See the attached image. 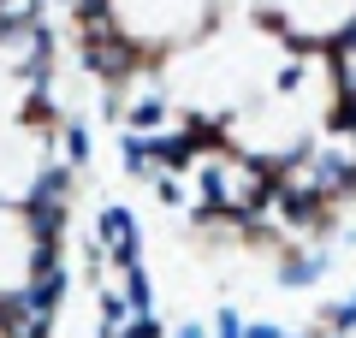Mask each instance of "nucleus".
Returning a JSON list of instances; mask_svg holds the SVG:
<instances>
[{
	"mask_svg": "<svg viewBox=\"0 0 356 338\" xmlns=\"http://www.w3.org/2000/svg\"><path fill=\"white\" fill-rule=\"evenodd\" d=\"M36 273V232L24 202H0V291H18Z\"/></svg>",
	"mask_w": 356,
	"mask_h": 338,
	"instance_id": "nucleus-1",
	"label": "nucleus"
},
{
	"mask_svg": "<svg viewBox=\"0 0 356 338\" xmlns=\"http://www.w3.org/2000/svg\"><path fill=\"white\" fill-rule=\"evenodd\" d=\"M89 238L102 243L107 267H119V273L143 261V220L125 208V202H113V196H107L102 208H95V232H89Z\"/></svg>",
	"mask_w": 356,
	"mask_h": 338,
	"instance_id": "nucleus-2",
	"label": "nucleus"
},
{
	"mask_svg": "<svg viewBox=\"0 0 356 338\" xmlns=\"http://www.w3.org/2000/svg\"><path fill=\"white\" fill-rule=\"evenodd\" d=\"M332 243H321V238H285V250H280V285L285 291H315L321 279L332 273Z\"/></svg>",
	"mask_w": 356,
	"mask_h": 338,
	"instance_id": "nucleus-3",
	"label": "nucleus"
},
{
	"mask_svg": "<svg viewBox=\"0 0 356 338\" xmlns=\"http://www.w3.org/2000/svg\"><path fill=\"white\" fill-rule=\"evenodd\" d=\"M321 60H327L332 95H339V101H350V107H356V18H350V24H344L339 36L327 42V54H321Z\"/></svg>",
	"mask_w": 356,
	"mask_h": 338,
	"instance_id": "nucleus-4",
	"label": "nucleus"
},
{
	"mask_svg": "<svg viewBox=\"0 0 356 338\" xmlns=\"http://www.w3.org/2000/svg\"><path fill=\"white\" fill-rule=\"evenodd\" d=\"M54 149H60V161L72 166L77 178H83L89 166H95V131H89L83 119H65V131H60V137H54Z\"/></svg>",
	"mask_w": 356,
	"mask_h": 338,
	"instance_id": "nucleus-5",
	"label": "nucleus"
},
{
	"mask_svg": "<svg viewBox=\"0 0 356 338\" xmlns=\"http://www.w3.org/2000/svg\"><path fill=\"white\" fill-rule=\"evenodd\" d=\"M119 172L131 178V184H149L161 166H154V149L149 137H137V131H119Z\"/></svg>",
	"mask_w": 356,
	"mask_h": 338,
	"instance_id": "nucleus-6",
	"label": "nucleus"
},
{
	"mask_svg": "<svg viewBox=\"0 0 356 338\" xmlns=\"http://www.w3.org/2000/svg\"><path fill=\"white\" fill-rule=\"evenodd\" d=\"M119 291H125V309H131V314H154V279H149V261L125 267V273H119Z\"/></svg>",
	"mask_w": 356,
	"mask_h": 338,
	"instance_id": "nucleus-7",
	"label": "nucleus"
},
{
	"mask_svg": "<svg viewBox=\"0 0 356 338\" xmlns=\"http://www.w3.org/2000/svg\"><path fill=\"white\" fill-rule=\"evenodd\" d=\"M327 332H339V338L356 332V291H350V297H339V303L327 309Z\"/></svg>",
	"mask_w": 356,
	"mask_h": 338,
	"instance_id": "nucleus-8",
	"label": "nucleus"
},
{
	"mask_svg": "<svg viewBox=\"0 0 356 338\" xmlns=\"http://www.w3.org/2000/svg\"><path fill=\"white\" fill-rule=\"evenodd\" d=\"M243 326H250V321H243L232 303H220V309H214V326H208V332H214V338H243Z\"/></svg>",
	"mask_w": 356,
	"mask_h": 338,
	"instance_id": "nucleus-9",
	"label": "nucleus"
},
{
	"mask_svg": "<svg viewBox=\"0 0 356 338\" xmlns=\"http://www.w3.org/2000/svg\"><path fill=\"white\" fill-rule=\"evenodd\" d=\"M243 338H285V326H273V321H250V326H243Z\"/></svg>",
	"mask_w": 356,
	"mask_h": 338,
	"instance_id": "nucleus-10",
	"label": "nucleus"
},
{
	"mask_svg": "<svg viewBox=\"0 0 356 338\" xmlns=\"http://www.w3.org/2000/svg\"><path fill=\"white\" fill-rule=\"evenodd\" d=\"M166 338H214V332H208L202 321H184V326H172V332H166Z\"/></svg>",
	"mask_w": 356,
	"mask_h": 338,
	"instance_id": "nucleus-11",
	"label": "nucleus"
},
{
	"mask_svg": "<svg viewBox=\"0 0 356 338\" xmlns=\"http://www.w3.org/2000/svg\"><path fill=\"white\" fill-rule=\"evenodd\" d=\"M285 338H303V332H285Z\"/></svg>",
	"mask_w": 356,
	"mask_h": 338,
	"instance_id": "nucleus-12",
	"label": "nucleus"
}]
</instances>
